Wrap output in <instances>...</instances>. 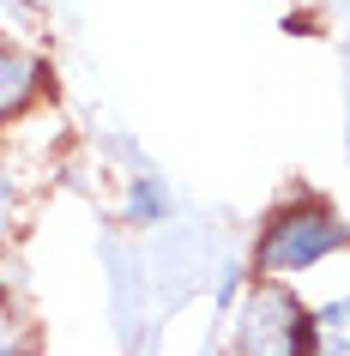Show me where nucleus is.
<instances>
[{"instance_id": "obj_5", "label": "nucleus", "mask_w": 350, "mask_h": 356, "mask_svg": "<svg viewBox=\"0 0 350 356\" xmlns=\"http://www.w3.org/2000/svg\"><path fill=\"white\" fill-rule=\"evenodd\" d=\"M0 356H31V326L13 296H0Z\"/></svg>"}, {"instance_id": "obj_2", "label": "nucleus", "mask_w": 350, "mask_h": 356, "mask_svg": "<svg viewBox=\"0 0 350 356\" xmlns=\"http://www.w3.org/2000/svg\"><path fill=\"white\" fill-rule=\"evenodd\" d=\"M236 356H314V308L290 284L254 278L230 314Z\"/></svg>"}, {"instance_id": "obj_1", "label": "nucleus", "mask_w": 350, "mask_h": 356, "mask_svg": "<svg viewBox=\"0 0 350 356\" xmlns=\"http://www.w3.org/2000/svg\"><path fill=\"white\" fill-rule=\"evenodd\" d=\"M350 248V224L338 218L332 200L320 193H296L284 206L266 211V224L254 236V278H272V284H290L314 266H326L332 254Z\"/></svg>"}, {"instance_id": "obj_4", "label": "nucleus", "mask_w": 350, "mask_h": 356, "mask_svg": "<svg viewBox=\"0 0 350 356\" xmlns=\"http://www.w3.org/2000/svg\"><path fill=\"white\" fill-rule=\"evenodd\" d=\"M314 356H350V296L314 308Z\"/></svg>"}, {"instance_id": "obj_3", "label": "nucleus", "mask_w": 350, "mask_h": 356, "mask_svg": "<svg viewBox=\"0 0 350 356\" xmlns=\"http://www.w3.org/2000/svg\"><path fill=\"white\" fill-rule=\"evenodd\" d=\"M42 91H49V60L19 49V42H0V127L19 121Z\"/></svg>"}, {"instance_id": "obj_6", "label": "nucleus", "mask_w": 350, "mask_h": 356, "mask_svg": "<svg viewBox=\"0 0 350 356\" xmlns=\"http://www.w3.org/2000/svg\"><path fill=\"white\" fill-rule=\"evenodd\" d=\"M13 224H19V181H13V169L0 163V248L13 236Z\"/></svg>"}]
</instances>
